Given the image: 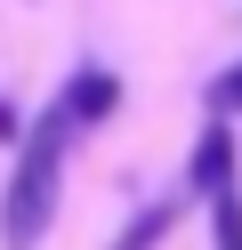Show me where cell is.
<instances>
[{
	"mask_svg": "<svg viewBox=\"0 0 242 250\" xmlns=\"http://www.w3.org/2000/svg\"><path fill=\"white\" fill-rule=\"evenodd\" d=\"M73 121L65 105H48L41 121H24L8 162V194H0V250H41L57 226V194H65V146H73Z\"/></svg>",
	"mask_w": 242,
	"mask_h": 250,
	"instance_id": "6da1fadb",
	"label": "cell"
},
{
	"mask_svg": "<svg viewBox=\"0 0 242 250\" xmlns=\"http://www.w3.org/2000/svg\"><path fill=\"white\" fill-rule=\"evenodd\" d=\"M186 186L194 194H226V186H242L234 178V121H202V137H194V162H186Z\"/></svg>",
	"mask_w": 242,
	"mask_h": 250,
	"instance_id": "7a4b0ae2",
	"label": "cell"
},
{
	"mask_svg": "<svg viewBox=\"0 0 242 250\" xmlns=\"http://www.w3.org/2000/svg\"><path fill=\"white\" fill-rule=\"evenodd\" d=\"M57 105H65V121H73V129H97V121L121 105V81H113L105 65H81V73H73V89H65Z\"/></svg>",
	"mask_w": 242,
	"mask_h": 250,
	"instance_id": "3957f363",
	"label": "cell"
},
{
	"mask_svg": "<svg viewBox=\"0 0 242 250\" xmlns=\"http://www.w3.org/2000/svg\"><path fill=\"white\" fill-rule=\"evenodd\" d=\"M170 226H177V202H145V210L113 234V250H161V242H170Z\"/></svg>",
	"mask_w": 242,
	"mask_h": 250,
	"instance_id": "277c9868",
	"label": "cell"
},
{
	"mask_svg": "<svg viewBox=\"0 0 242 250\" xmlns=\"http://www.w3.org/2000/svg\"><path fill=\"white\" fill-rule=\"evenodd\" d=\"M202 210H210V250H242V186L210 194Z\"/></svg>",
	"mask_w": 242,
	"mask_h": 250,
	"instance_id": "5b68a950",
	"label": "cell"
},
{
	"mask_svg": "<svg viewBox=\"0 0 242 250\" xmlns=\"http://www.w3.org/2000/svg\"><path fill=\"white\" fill-rule=\"evenodd\" d=\"M210 121H242V57L210 81Z\"/></svg>",
	"mask_w": 242,
	"mask_h": 250,
	"instance_id": "8992f818",
	"label": "cell"
},
{
	"mask_svg": "<svg viewBox=\"0 0 242 250\" xmlns=\"http://www.w3.org/2000/svg\"><path fill=\"white\" fill-rule=\"evenodd\" d=\"M16 137H24V113H16V105L0 97V146H16Z\"/></svg>",
	"mask_w": 242,
	"mask_h": 250,
	"instance_id": "52a82bcc",
	"label": "cell"
}]
</instances>
